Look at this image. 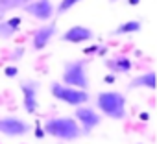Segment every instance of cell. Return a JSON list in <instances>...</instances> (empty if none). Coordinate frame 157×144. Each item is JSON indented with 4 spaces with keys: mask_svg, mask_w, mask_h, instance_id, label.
Returning <instances> with one entry per match:
<instances>
[{
    "mask_svg": "<svg viewBox=\"0 0 157 144\" xmlns=\"http://www.w3.org/2000/svg\"><path fill=\"white\" fill-rule=\"evenodd\" d=\"M44 135L61 142H74L82 137V129L72 116H52L43 124Z\"/></svg>",
    "mask_w": 157,
    "mask_h": 144,
    "instance_id": "cell-1",
    "label": "cell"
},
{
    "mask_svg": "<svg viewBox=\"0 0 157 144\" xmlns=\"http://www.w3.org/2000/svg\"><path fill=\"white\" fill-rule=\"evenodd\" d=\"M96 107L98 111L107 116V118H113V120H124L128 116V111H126V96L120 93V91H100L96 94Z\"/></svg>",
    "mask_w": 157,
    "mask_h": 144,
    "instance_id": "cell-2",
    "label": "cell"
},
{
    "mask_svg": "<svg viewBox=\"0 0 157 144\" xmlns=\"http://www.w3.org/2000/svg\"><path fill=\"white\" fill-rule=\"evenodd\" d=\"M61 83L67 87L74 89H89V70H87V61L85 59H70L63 65V74H61Z\"/></svg>",
    "mask_w": 157,
    "mask_h": 144,
    "instance_id": "cell-3",
    "label": "cell"
},
{
    "mask_svg": "<svg viewBox=\"0 0 157 144\" xmlns=\"http://www.w3.org/2000/svg\"><path fill=\"white\" fill-rule=\"evenodd\" d=\"M50 93L52 96L61 102V104H67V105H72V107H78V105H85L89 102V93L87 91H82V89H74V87H67L59 81H52L50 83Z\"/></svg>",
    "mask_w": 157,
    "mask_h": 144,
    "instance_id": "cell-4",
    "label": "cell"
},
{
    "mask_svg": "<svg viewBox=\"0 0 157 144\" xmlns=\"http://www.w3.org/2000/svg\"><path fill=\"white\" fill-rule=\"evenodd\" d=\"M72 118L78 122V126H80L82 137H83V135H91V133L94 131V127H98L100 122H102V115L96 113V111H94L93 107H89V105H78Z\"/></svg>",
    "mask_w": 157,
    "mask_h": 144,
    "instance_id": "cell-5",
    "label": "cell"
},
{
    "mask_svg": "<svg viewBox=\"0 0 157 144\" xmlns=\"http://www.w3.org/2000/svg\"><path fill=\"white\" fill-rule=\"evenodd\" d=\"M30 131H32V124L26 122V120L21 118V116H15V115L0 116V133L6 135V137L17 138V137L28 135Z\"/></svg>",
    "mask_w": 157,
    "mask_h": 144,
    "instance_id": "cell-6",
    "label": "cell"
},
{
    "mask_svg": "<svg viewBox=\"0 0 157 144\" xmlns=\"http://www.w3.org/2000/svg\"><path fill=\"white\" fill-rule=\"evenodd\" d=\"M21 87V93H22V107L28 115H35L37 109H39V89H41V83L37 80H22L19 83Z\"/></svg>",
    "mask_w": 157,
    "mask_h": 144,
    "instance_id": "cell-7",
    "label": "cell"
},
{
    "mask_svg": "<svg viewBox=\"0 0 157 144\" xmlns=\"http://www.w3.org/2000/svg\"><path fill=\"white\" fill-rule=\"evenodd\" d=\"M91 39H94V32L83 24H74L68 30L63 32L61 41L63 43H70V44H82V43H89Z\"/></svg>",
    "mask_w": 157,
    "mask_h": 144,
    "instance_id": "cell-8",
    "label": "cell"
},
{
    "mask_svg": "<svg viewBox=\"0 0 157 144\" xmlns=\"http://www.w3.org/2000/svg\"><path fill=\"white\" fill-rule=\"evenodd\" d=\"M56 33H57V24L56 22H48V24L39 26V30L33 33V39H32L33 50H37V52L44 50L50 44V41L56 37Z\"/></svg>",
    "mask_w": 157,
    "mask_h": 144,
    "instance_id": "cell-9",
    "label": "cell"
},
{
    "mask_svg": "<svg viewBox=\"0 0 157 144\" xmlns=\"http://www.w3.org/2000/svg\"><path fill=\"white\" fill-rule=\"evenodd\" d=\"M24 11L32 17H35L37 21H50L54 17V4L50 0H33L32 4H28L24 8Z\"/></svg>",
    "mask_w": 157,
    "mask_h": 144,
    "instance_id": "cell-10",
    "label": "cell"
},
{
    "mask_svg": "<svg viewBox=\"0 0 157 144\" xmlns=\"http://www.w3.org/2000/svg\"><path fill=\"white\" fill-rule=\"evenodd\" d=\"M105 66L109 68L111 74H128L133 68V61L124 55V54H118V55H113V57H107L105 59Z\"/></svg>",
    "mask_w": 157,
    "mask_h": 144,
    "instance_id": "cell-11",
    "label": "cell"
},
{
    "mask_svg": "<svg viewBox=\"0 0 157 144\" xmlns=\"http://www.w3.org/2000/svg\"><path fill=\"white\" fill-rule=\"evenodd\" d=\"M139 87H146L150 91L155 89V72L153 70H146V72H142V74H139L137 78L131 80L129 89H139Z\"/></svg>",
    "mask_w": 157,
    "mask_h": 144,
    "instance_id": "cell-12",
    "label": "cell"
},
{
    "mask_svg": "<svg viewBox=\"0 0 157 144\" xmlns=\"http://www.w3.org/2000/svg\"><path fill=\"white\" fill-rule=\"evenodd\" d=\"M140 30H142V22L137 21V19H133V21H126V22L118 24L111 32V35H128V33H137Z\"/></svg>",
    "mask_w": 157,
    "mask_h": 144,
    "instance_id": "cell-13",
    "label": "cell"
},
{
    "mask_svg": "<svg viewBox=\"0 0 157 144\" xmlns=\"http://www.w3.org/2000/svg\"><path fill=\"white\" fill-rule=\"evenodd\" d=\"M78 2H82V0H61V2H59V6H57V13L59 15H63V13H67L68 9H72Z\"/></svg>",
    "mask_w": 157,
    "mask_h": 144,
    "instance_id": "cell-14",
    "label": "cell"
},
{
    "mask_svg": "<svg viewBox=\"0 0 157 144\" xmlns=\"http://www.w3.org/2000/svg\"><path fill=\"white\" fill-rule=\"evenodd\" d=\"M6 24H8V28H11L13 32H19V28H21V17H10L8 21H4Z\"/></svg>",
    "mask_w": 157,
    "mask_h": 144,
    "instance_id": "cell-15",
    "label": "cell"
},
{
    "mask_svg": "<svg viewBox=\"0 0 157 144\" xmlns=\"http://www.w3.org/2000/svg\"><path fill=\"white\" fill-rule=\"evenodd\" d=\"M13 33H17V32H13L11 28H8L6 22H0V37H2V39H8V37H11Z\"/></svg>",
    "mask_w": 157,
    "mask_h": 144,
    "instance_id": "cell-16",
    "label": "cell"
},
{
    "mask_svg": "<svg viewBox=\"0 0 157 144\" xmlns=\"http://www.w3.org/2000/svg\"><path fill=\"white\" fill-rule=\"evenodd\" d=\"M4 76H6V78H17V76H19V68H17L15 65H8V66L4 68Z\"/></svg>",
    "mask_w": 157,
    "mask_h": 144,
    "instance_id": "cell-17",
    "label": "cell"
},
{
    "mask_svg": "<svg viewBox=\"0 0 157 144\" xmlns=\"http://www.w3.org/2000/svg\"><path fill=\"white\" fill-rule=\"evenodd\" d=\"M22 54H26V50H24V48H17V50L13 52L11 59H21V57H22Z\"/></svg>",
    "mask_w": 157,
    "mask_h": 144,
    "instance_id": "cell-18",
    "label": "cell"
},
{
    "mask_svg": "<svg viewBox=\"0 0 157 144\" xmlns=\"http://www.w3.org/2000/svg\"><path fill=\"white\" fill-rule=\"evenodd\" d=\"M33 133H35L37 138H43V137H44V129H43V126H37V127L33 129Z\"/></svg>",
    "mask_w": 157,
    "mask_h": 144,
    "instance_id": "cell-19",
    "label": "cell"
},
{
    "mask_svg": "<svg viewBox=\"0 0 157 144\" xmlns=\"http://www.w3.org/2000/svg\"><path fill=\"white\" fill-rule=\"evenodd\" d=\"M115 80H117V78H115V74H107V76L104 78V81H105L107 85H113V83H115Z\"/></svg>",
    "mask_w": 157,
    "mask_h": 144,
    "instance_id": "cell-20",
    "label": "cell"
},
{
    "mask_svg": "<svg viewBox=\"0 0 157 144\" xmlns=\"http://www.w3.org/2000/svg\"><path fill=\"white\" fill-rule=\"evenodd\" d=\"M139 2H140V0H128V4H129V6H137Z\"/></svg>",
    "mask_w": 157,
    "mask_h": 144,
    "instance_id": "cell-21",
    "label": "cell"
},
{
    "mask_svg": "<svg viewBox=\"0 0 157 144\" xmlns=\"http://www.w3.org/2000/svg\"><path fill=\"white\" fill-rule=\"evenodd\" d=\"M109 2H117V0H109Z\"/></svg>",
    "mask_w": 157,
    "mask_h": 144,
    "instance_id": "cell-22",
    "label": "cell"
},
{
    "mask_svg": "<svg viewBox=\"0 0 157 144\" xmlns=\"http://www.w3.org/2000/svg\"><path fill=\"white\" fill-rule=\"evenodd\" d=\"M57 144H65V142H57Z\"/></svg>",
    "mask_w": 157,
    "mask_h": 144,
    "instance_id": "cell-23",
    "label": "cell"
},
{
    "mask_svg": "<svg viewBox=\"0 0 157 144\" xmlns=\"http://www.w3.org/2000/svg\"><path fill=\"white\" fill-rule=\"evenodd\" d=\"M139 144H142V142H139Z\"/></svg>",
    "mask_w": 157,
    "mask_h": 144,
    "instance_id": "cell-24",
    "label": "cell"
}]
</instances>
